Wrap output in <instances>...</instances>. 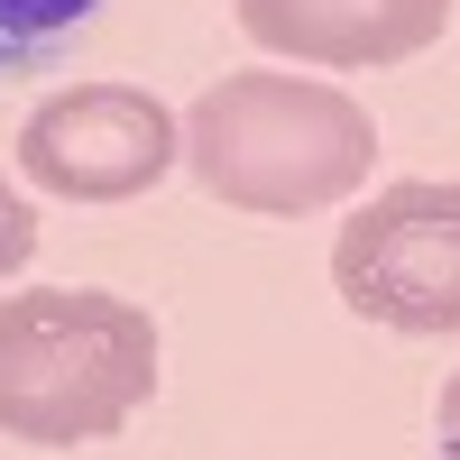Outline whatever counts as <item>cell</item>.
Listing matches in <instances>:
<instances>
[{"mask_svg": "<svg viewBox=\"0 0 460 460\" xmlns=\"http://www.w3.org/2000/svg\"><path fill=\"white\" fill-rule=\"evenodd\" d=\"M157 396V323L102 286L0 295V433L37 451L111 442Z\"/></svg>", "mask_w": 460, "mask_h": 460, "instance_id": "cell-1", "label": "cell"}, {"mask_svg": "<svg viewBox=\"0 0 460 460\" xmlns=\"http://www.w3.org/2000/svg\"><path fill=\"white\" fill-rule=\"evenodd\" d=\"M377 120L314 74H221L184 120V166L240 212H332L368 184Z\"/></svg>", "mask_w": 460, "mask_h": 460, "instance_id": "cell-2", "label": "cell"}, {"mask_svg": "<svg viewBox=\"0 0 460 460\" xmlns=\"http://www.w3.org/2000/svg\"><path fill=\"white\" fill-rule=\"evenodd\" d=\"M332 286L359 323H387L405 341L460 332V184H387L359 221L332 240Z\"/></svg>", "mask_w": 460, "mask_h": 460, "instance_id": "cell-3", "label": "cell"}, {"mask_svg": "<svg viewBox=\"0 0 460 460\" xmlns=\"http://www.w3.org/2000/svg\"><path fill=\"white\" fill-rule=\"evenodd\" d=\"M184 157V129L138 84H74L19 120V175L65 203H129Z\"/></svg>", "mask_w": 460, "mask_h": 460, "instance_id": "cell-4", "label": "cell"}, {"mask_svg": "<svg viewBox=\"0 0 460 460\" xmlns=\"http://www.w3.org/2000/svg\"><path fill=\"white\" fill-rule=\"evenodd\" d=\"M240 28L295 65H405L451 28V0H240Z\"/></svg>", "mask_w": 460, "mask_h": 460, "instance_id": "cell-5", "label": "cell"}, {"mask_svg": "<svg viewBox=\"0 0 460 460\" xmlns=\"http://www.w3.org/2000/svg\"><path fill=\"white\" fill-rule=\"evenodd\" d=\"M93 10H102V0H0V56H28V47H47V37L84 28Z\"/></svg>", "mask_w": 460, "mask_h": 460, "instance_id": "cell-6", "label": "cell"}, {"mask_svg": "<svg viewBox=\"0 0 460 460\" xmlns=\"http://www.w3.org/2000/svg\"><path fill=\"white\" fill-rule=\"evenodd\" d=\"M37 258V212L10 194V184H0V277H10V267H28Z\"/></svg>", "mask_w": 460, "mask_h": 460, "instance_id": "cell-7", "label": "cell"}, {"mask_svg": "<svg viewBox=\"0 0 460 460\" xmlns=\"http://www.w3.org/2000/svg\"><path fill=\"white\" fill-rule=\"evenodd\" d=\"M433 442H442V460H460V368L442 377V405H433Z\"/></svg>", "mask_w": 460, "mask_h": 460, "instance_id": "cell-8", "label": "cell"}]
</instances>
